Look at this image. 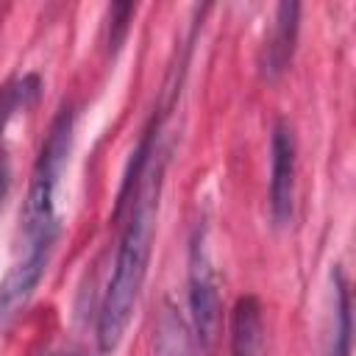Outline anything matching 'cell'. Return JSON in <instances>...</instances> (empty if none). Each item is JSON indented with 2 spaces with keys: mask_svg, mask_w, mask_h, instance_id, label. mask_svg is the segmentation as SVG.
Here are the masks:
<instances>
[{
  "mask_svg": "<svg viewBox=\"0 0 356 356\" xmlns=\"http://www.w3.org/2000/svg\"><path fill=\"white\" fill-rule=\"evenodd\" d=\"M161 172L164 167L156 164L147 170L145 184L134 195V209L125 222V231L120 236V248L114 256L111 275L106 281V292L97 309V325H95V339L100 356H111L134 317L145 275H147V261H150V242L156 231V211H159V192H161Z\"/></svg>",
  "mask_w": 356,
  "mask_h": 356,
  "instance_id": "obj_1",
  "label": "cell"
},
{
  "mask_svg": "<svg viewBox=\"0 0 356 356\" xmlns=\"http://www.w3.org/2000/svg\"><path fill=\"white\" fill-rule=\"evenodd\" d=\"M70 145H72V111L70 106H64L58 117L53 120L47 139L39 150V159L33 164V172H31L28 197L19 214L25 245H36V242L56 245L58 239L61 222L56 214V192H58V181H61V172L70 156Z\"/></svg>",
  "mask_w": 356,
  "mask_h": 356,
  "instance_id": "obj_2",
  "label": "cell"
},
{
  "mask_svg": "<svg viewBox=\"0 0 356 356\" xmlns=\"http://www.w3.org/2000/svg\"><path fill=\"white\" fill-rule=\"evenodd\" d=\"M189 314L197 345L206 353H211L220 339L222 309H220V292H217V278L209 259L203 225H197L189 239Z\"/></svg>",
  "mask_w": 356,
  "mask_h": 356,
  "instance_id": "obj_3",
  "label": "cell"
},
{
  "mask_svg": "<svg viewBox=\"0 0 356 356\" xmlns=\"http://www.w3.org/2000/svg\"><path fill=\"white\" fill-rule=\"evenodd\" d=\"M295 134L286 120H278L270 139V214L275 225H286L295 209Z\"/></svg>",
  "mask_w": 356,
  "mask_h": 356,
  "instance_id": "obj_4",
  "label": "cell"
},
{
  "mask_svg": "<svg viewBox=\"0 0 356 356\" xmlns=\"http://www.w3.org/2000/svg\"><path fill=\"white\" fill-rule=\"evenodd\" d=\"M50 253H53L50 242H36V245L22 248L19 259L11 264V270L0 281V323H8L31 300L33 289L39 286V281L47 270Z\"/></svg>",
  "mask_w": 356,
  "mask_h": 356,
  "instance_id": "obj_5",
  "label": "cell"
},
{
  "mask_svg": "<svg viewBox=\"0 0 356 356\" xmlns=\"http://www.w3.org/2000/svg\"><path fill=\"white\" fill-rule=\"evenodd\" d=\"M261 303L256 295H242L231 314V356H261Z\"/></svg>",
  "mask_w": 356,
  "mask_h": 356,
  "instance_id": "obj_6",
  "label": "cell"
},
{
  "mask_svg": "<svg viewBox=\"0 0 356 356\" xmlns=\"http://www.w3.org/2000/svg\"><path fill=\"white\" fill-rule=\"evenodd\" d=\"M298 14H300V6L298 3H281L278 11H275V31L267 42V50H264V75L267 78H278L289 58H292V50H295V36H298Z\"/></svg>",
  "mask_w": 356,
  "mask_h": 356,
  "instance_id": "obj_7",
  "label": "cell"
},
{
  "mask_svg": "<svg viewBox=\"0 0 356 356\" xmlns=\"http://www.w3.org/2000/svg\"><path fill=\"white\" fill-rule=\"evenodd\" d=\"M328 356H350V298L342 273H334V328L328 339Z\"/></svg>",
  "mask_w": 356,
  "mask_h": 356,
  "instance_id": "obj_8",
  "label": "cell"
},
{
  "mask_svg": "<svg viewBox=\"0 0 356 356\" xmlns=\"http://www.w3.org/2000/svg\"><path fill=\"white\" fill-rule=\"evenodd\" d=\"M156 356H192L189 331L170 303H164V312L156 325Z\"/></svg>",
  "mask_w": 356,
  "mask_h": 356,
  "instance_id": "obj_9",
  "label": "cell"
},
{
  "mask_svg": "<svg viewBox=\"0 0 356 356\" xmlns=\"http://www.w3.org/2000/svg\"><path fill=\"white\" fill-rule=\"evenodd\" d=\"M39 92V81L36 75H25L22 81H11L0 89V134L6 128V122L11 120V114L19 108V106H28Z\"/></svg>",
  "mask_w": 356,
  "mask_h": 356,
  "instance_id": "obj_10",
  "label": "cell"
},
{
  "mask_svg": "<svg viewBox=\"0 0 356 356\" xmlns=\"http://www.w3.org/2000/svg\"><path fill=\"white\" fill-rule=\"evenodd\" d=\"M131 14H134V6H125V3L111 6V39H108L111 50H117V47H120V42H122V36H125L128 17H131Z\"/></svg>",
  "mask_w": 356,
  "mask_h": 356,
  "instance_id": "obj_11",
  "label": "cell"
},
{
  "mask_svg": "<svg viewBox=\"0 0 356 356\" xmlns=\"http://www.w3.org/2000/svg\"><path fill=\"white\" fill-rule=\"evenodd\" d=\"M8 184H11V167H8L6 150L0 147V206H3V200H6V195H8Z\"/></svg>",
  "mask_w": 356,
  "mask_h": 356,
  "instance_id": "obj_12",
  "label": "cell"
},
{
  "mask_svg": "<svg viewBox=\"0 0 356 356\" xmlns=\"http://www.w3.org/2000/svg\"><path fill=\"white\" fill-rule=\"evenodd\" d=\"M58 356H64V353H58Z\"/></svg>",
  "mask_w": 356,
  "mask_h": 356,
  "instance_id": "obj_13",
  "label": "cell"
}]
</instances>
